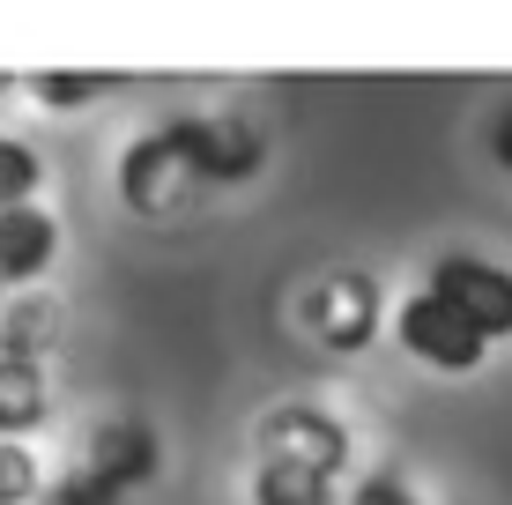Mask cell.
I'll list each match as a JSON object with an SVG mask.
<instances>
[{"label": "cell", "mask_w": 512, "mask_h": 505, "mask_svg": "<svg viewBox=\"0 0 512 505\" xmlns=\"http://www.w3.org/2000/svg\"><path fill=\"white\" fill-rule=\"evenodd\" d=\"M349 505H416V491L401 476H364L357 491H349Z\"/></svg>", "instance_id": "2e32d148"}, {"label": "cell", "mask_w": 512, "mask_h": 505, "mask_svg": "<svg viewBox=\"0 0 512 505\" xmlns=\"http://www.w3.org/2000/svg\"><path fill=\"white\" fill-rule=\"evenodd\" d=\"M179 186H193L179 171V149H171V134H141V142L127 149V164H119V194H127V208H141V216H156Z\"/></svg>", "instance_id": "ba28073f"}, {"label": "cell", "mask_w": 512, "mask_h": 505, "mask_svg": "<svg viewBox=\"0 0 512 505\" xmlns=\"http://www.w3.org/2000/svg\"><path fill=\"white\" fill-rule=\"evenodd\" d=\"M498 164H505V171H512V112H505V119H498Z\"/></svg>", "instance_id": "e0dca14e"}, {"label": "cell", "mask_w": 512, "mask_h": 505, "mask_svg": "<svg viewBox=\"0 0 512 505\" xmlns=\"http://www.w3.org/2000/svg\"><path fill=\"white\" fill-rule=\"evenodd\" d=\"M423 290H431L438 305H453L483 342H505L512 335V275L490 268V260L446 253V260H431V283H423Z\"/></svg>", "instance_id": "6da1fadb"}, {"label": "cell", "mask_w": 512, "mask_h": 505, "mask_svg": "<svg viewBox=\"0 0 512 505\" xmlns=\"http://www.w3.org/2000/svg\"><path fill=\"white\" fill-rule=\"evenodd\" d=\"M52 260H60V223H52V208H38V201L8 208V216H0V283L30 290Z\"/></svg>", "instance_id": "5b68a950"}, {"label": "cell", "mask_w": 512, "mask_h": 505, "mask_svg": "<svg viewBox=\"0 0 512 505\" xmlns=\"http://www.w3.org/2000/svg\"><path fill=\"white\" fill-rule=\"evenodd\" d=\"M171 149H179V171L193 186H208V179H253L260 171V134L253 127H238V119H171Z\"/></svg>", "instance_id": "3957f363"}, {"label": "cell", "mask_w": 512, "mask_h": 505, "mask_svg": "<svg viewBox=\"0 0 512 505\" xmlns=\"http://www.w3.org/2000/svg\"><path fill=\"white\" fill-rule=\"evenodd\" d=\"M45 342V312L38 305H15L8 320H0V357H30Z\"/></svg>", "instance_id": "9a60e30c"}, {"label": "cell", "mask_w": 512, "mask_h": 505, "mask_svg": "<svg viewBox=\"0 0 512 505\" xmlns=\"http://www.w3.org/2000/svg\"><path fill=\"white\" fill-rule=\"evenodd\" d=\"M30 90H38V104H52V112H75V104L104 97V75H38Z\"/></svg>", "instance_id": "4fadbf2b"}, {"label": "cell", "mask_w": 512, "mask_h": 505, "mask_svg": "<svg viewBox=\"0 0 512 505\" xmlns=\"http://www.w3.org/2000/svg\"><path fill=\"white\" fill-rule=\"evenodd\" d=\"M52 416L45 394V364L38 357H0V439H23Z\"/></svg>", "instance_id": "9c48e42d"}, {"label": "cell", "mask_w": 512, "mask_h": 505, "mask_svg": "<svg viewBox=\"0 0 512 505\" xmlns=\"http://www.w3.org/2000/svg\"><path fill=\"white\" fill-rule=\"evenodd\" d=\"M38 186H45V156L30 142H8V134H0V216L38 201Z\"/></svg>", "instance_id": "8fae6325"}, {"label": "cell", "mask_w": 512, "mask_h": 505, "mask_svg": "<svg viewBox=\"0 0 512 505\" xmlns=\"http://www.w3.org/2000/svg\"><path fill=\"white\" fill-rule=\"evenodd\" d=\"M30 491H38V461H30L15 439H0V505H23Z\"/></svg>", "instance_id": "5bb4252c"}, {"label": "cell", "mask_w": 512, "mask_h": 505, "mask_svg": "<svg viewBox=\"0 0 512 505\" xmlns=\"http://www.w3.org/2000/svg\"><path fill=\"white\" fill-rule=\"evenodd\" d=\"M82 468H97V476L119 483V491H141V483L156 476V431L134 424V416H119V424H97Z\"/></svg>", "instance_id": "52a82bcc"}, {"label": "cell", "mask_w": 512, "mask_h": 505, "mask_svg": "<svg viewBox=\"0 0 512 505\" xmlns=\"http://www.w3.org/2000/svg\"><path fill=\"white\" fill-rule=\"evenodd\" d=\"M52 505H127V491L104 483L97 468H67V476L52 483Z\"/></svg>", "instance_id": "7c38bea8"}, {"label": "cell", "mask_w": 512, "mask_h": 505, "mask_svg": "<svg viewBox=\"0 0 512 505\" xmlns=\"http://www.w3.org/2000/svg\"><path fill=\"white\" fill-rule=\"evenodd\" d=\"M260 461H297V468H320V476H342L349 468V431L334 424L327 409H275L268 424H260Z\"/></svg>", "instance_id": "277c9868"}, {"label": "cell", "mask_w": 512, "mask_h": 505, "mask_svg": "<svg viewBox=\"0 0 512 505\" xmlns=\"http://www.w3.org/2000/svg\"><path fill=\"white\" fill-rule=\"evenodd\" d=\"M312 327H320L334 350H364L379 335V290L364 275H334V283L312 290Z\"/></svg>", "instance_id": "8992f818"}, {"label": "cell", "mask_w": 512, "mask_h": 505, "mask_svg": "<svg viewBox=\"0 0 512 505\" xmlns=\"http://www.w3.org/2000/svg\"><path fill=\"white\" fill-rule=\"evenodd\" d=\"M253 505H334V476H320V468H297V461H260Z\"/></svg>", "instance_id": "30bf717a"}, {"label": "cell", "mask_w": 512, "mask_h": 505, "mask_svg": "<svg viewBox=\"0 0 512 505\" xmlns=\"http://www.w3.org/2000/svg\"><path fill=\"white\" fill-rule=\"evenodd\" d=\"M394 335H401V350L423 357L431 372H483V357H490V342L475 335V327H468L453 305H438L431 290L401 298V312H394Z\"/></svg>", "instance_id": "7a4b0ae2"}]
</instances>
